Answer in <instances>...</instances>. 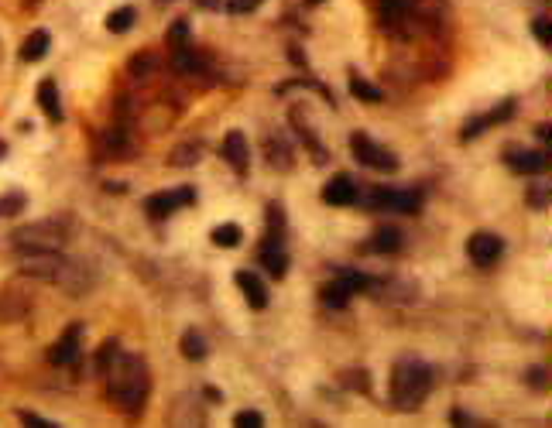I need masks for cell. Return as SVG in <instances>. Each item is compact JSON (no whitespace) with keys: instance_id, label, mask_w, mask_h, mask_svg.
Wrapping results in <instances>:
<instances>
[{"instance_id":"1","label":"cell","mask_w":552,"mask_h":428,"mask_svg":"<svg viewBox=\"0 0 552 428\" xmlns=\"http://www.w3.org/2000/svg\"><path fill=\"white\" fill-rule=\"evenodd\" d=\"M148 367L138 356H114L110 360V380H107V397L120 411H138L148 397Z\"/></svg>"},{"instance_id":"2","label":"cell","mask_w":552,"mask_h":428,"mask_svg":"<svg viewBox=\"0 0 552 428\" xmlns=\"http://www.w3.org/2000/svg\"><path fill=\"white\" fill-rule=\"evenodd\" d=\"M433 388V370L418 360H405L398 363L391 373V394L398 408H418L426 401V394Z\"/></svg>"},{"instance_id":"3","label":"cell","mask_w":552,"mask_h":428,"mask_svg":"<svg viewBox=\"0 0 552 428\" xmlns=\"http://www.w3.org/2000/svg\"><path fill=\"white\" fill-rule=\"evenodd\" d=\"M350 151L360 165H367V168H381V172H394L398 168V158L391 151H384L381 144H374L367 134H350Z\"/></svg>"},{"instance_id":"4","label":"cell","mask_w":552,"mask_h":428,"mask_svg":"<svg viewBox=\"0 0 552 428\" xmlns=\"http://www.w3.org/2000/svg\"><path fill=\"white\" fill-rule=\"evenodd\" d=\"M189 202H196V192L189 189V185H182V189H168V192H155L148 202H144V209L151 219H165V216H172L178 206H189Z\"/></svg>"},{"instance_id":"5","label":"cell","mask_w":552,"mask_h":428,"mask_svg":"<svg viewBox=\"0 0 552 428\" xmlns=\"http://www.w3.org/2000/svg\"><path fill=\"white\" fill-rule=\"evenodd\" d=\"M360 288H367V278L364 274H343V278H336V281H330L323 288V302L330 309H343L350 302V295L360 292Z\"/></svg>"},{"instance_id":"6","label":"cell","mask_w":552,"mask_h":428,"mask_svg":"<svg viewBox=\"0 0 552 428\" xmlns=\"http://www.w3.org/2000/svg\"><path fill=\"white\" fill-rule=\"evenodd\" d=\"M501 251H504V243H501V236H494V234H473L470 243H467L470 260L480 264V268H491L494 260L501 257Z\"/></svg>"},{"instance_id":"7","label":"cell","mask_w":552,"mask_h":428,"mask_svg":"<svg viewBox=\"0 0 552 428\" xmlns=\"http://www.w3.org/2000/svg\"><path fill=\"white\" fill-rule=\"evenodd\" d=\"M79 343H82V326H69V329L55 339V346L48 350V360H52L55 367H69V363L76 360Z\"/></svg>"},{"instance_id":"8","label":"cell","mask_w":552,"mask_h":428,"mask_svg":"<svg viewBox=\"0 0 552 428\" xmlns=\"http://www.w3.org/2000/svg\"><path fill=\"white\" fill-rule=\"evenodd\" d=\"M374 206H377V209H394V213H418L422 195H418V192H391V189H381V192H374Z\"/></svg>"},{"instance_id":"9","label":"cell","mask_w":552,"mask_h":428,"mask_svg":"<svg viewBox=\"0 0 552 428\" xmlns=\"http://www.w3.org/2000/svg\"><path fill=\"white\" fill-rule=\"evenodd\" d=\"M323 202H330V206H350V202H357L354 178H347V175L330 178V182L323 185Z\"/></svg>"},{"instance_id":"10","label":"cell","mask_w":552,"mask_h":428,"mask_svg":"<svg viewBox=\"0 0 552 428\" xmlns=\"http://www.w3.org/2000/svg\"><path fill=\"white\" fill-rule=\"evenodd\" d=\"M237 288L244 292L247 298V305L251 309H268V288H264V281L251 271H237Z\"/></svg>"},{"instance_id":"11","label":"cell","mask_w":552,"mask_h":428,"mask_svg":"<svg viewBox=\"0 0 552 428\" xmlns=\"http://www.w3.org/2000/svg\"><path fill=\"white\" fill-rule=\"evenodd\" d=\"M261 264L275 274V278H285V271H288V253L281 247V236H271V240L261 247Z\"/></svg>"},{"instance_id":"12","label":"cell","mask_w":552,"mask_h":428,"mask_svg":"<svg viewBox=\"0 0 552 428\" xmlns=\"http://www.w3.org/2000/svg\"><path fill=\"white\" fill-rule=\"evenodd\" d=\"M220 151H223V158L234 165L237 172L247 168V158L251 155H247V137L240 134V131H230V134L223 137V148H220Z\"/></svg>"},{"instance_id":"13","label":"cell","mask_w":552,"mask_h":428,"mask_svg":"<svg viewBox=\"0 0 552 428\" xmlns=\"http://www.w3.org/2000/svg\"><path fill=\"white\" fill-rule=\"evenodd\" d=\"M508 165L514 172H521V175H539V172H546V155H539V151H512Z\"/></svg>"},{"instance_id":"14","label":"cell","mask_w":552,"mask_h":428,"mask_svg":"<svg viewBox=\"0 0 552 428\" xmlns=\"http://www.w3.org/2000/svg\"><path fill=\"white\" fill-rule=\"evenodd\" d=\"M38 103H41V110L48 114V120H62V103H59V86H55V79H41Z\"/></svg>"},{"instance_id":"15","label":"cell","mask_w":552,"mask_h":428,"mask_svg":"<svg viewBox=\"0 0 552 428\" xmlns=\"http://www.w3.org/2000/svg\"><path fill=\"white\" fill-rule=\"evenodd\" d=\"M48 31H31V35H28V41H24V45H21V59L24 62H38L41 55H45V52H48Z\"/></svg>"},{"instance_id":"16","label":"cell","mask_w":552,"mask_h":428,"mask_svg":"<svg viewBox=\"0 0 552 428\" xmlns=\"http://www.w3.org/2000/svg\"><path fill=\"white\" fill-rule=\"evenodd\" d=\"M371 251H377V253H394L398 247H401V234L394 230V226H381L374 234V240L367 243Z\"/></svg>"},{"instance_id":"17","label":"cell","mask_w":552,"mask_h":428,"mask_svg":"<svg viewBox=\"0 0 552 428\" xmlns=\"http://www.w3.org/2000/svg\"><path fill=\"white\" fill-rule=\"evenodd\" d=\"M134 18H138V14H134V7H117V11L107 18V31H114V35H124V31L134 24Z\"/></svg>"},{"instance_id":"18","label":"cell","mask_w":552,"mask_h":428,"mask_svg":"<svg viewBox=\"0 0 552 428\" xmlns=\"http://www.w3.org/2000/svg\"><path fill=\"white\" fill-rule=\"evenodd\" d=\"M350 93H354L357 99H364V103H381V89L371 86L367 79H360V76H350Z\"/></svg>"},{"instance_id":"19","label":"cell","mask_w":552,"mask_h":428,"mask_svg":"<svg viewBox=\"0 0 552 428\" xmlns=\"http://www.w3.org/2000/svg\"><path fill=\"white\" fill-rule=\"evenodd\" d=\"M182 356H189V360H202L206 356V339L199 336V332H185L182 336Z\"/></svg>"},{"instance_id":"20","label":"cell","mask_w":552,"mask_h":428,"mask_svg":"<svg viewBox=\"0 0 552 428\" xmlns=\"http://www.w3.org/2000/svg\"><path fill=\"white\" fill-rule=\"evenodd\" d=\"M210 236H213L217 247H237V243H240V226H237V223H223V226H217Z\"/></svg>"},{"instance_id":"21","label":"cell","mask_w":552,"mask_h":428,"mask_svg":"<svg viewBox=\"0 0 552 428\" xmlns=\"http://www.w3.org/2000/svg\"><path fill=\"white\" fill-rule=\"evenodd\" d=\"M405 11H408V0H381V14H384L388 24H394V21L401 18Z\"/></svg>"},{"instance_id":"22","label":"cell","mask_w":552,"mask_h":428,"mask_svg":"<svg viewBox=\"0 0 552 428\" xmlns=\"http://www.w3.org/2000/svg\"><path fill=\"white\" fill-rule=\"evenodd\" d=\"M175 65L182 69V72H199V69H202V59H199L196 52H185V48H178Z\"/></svg>"},{"instance_id":"23","label":"cell","mask_w":552,"mask_h":428,"mask_svg":"<svg viewBox=\"0 0 552 428\" xmlns=\"http://www.w3.org/2000/svg\"><path fill=\"white\" fill-rule=\"evenodd\" d=\"M24 209V195L11 192V195H0V216H14Z\"/></svg>"},{"instance_id":"24","label":"cell","mask_w":552,"mask_h":428,"mask_svg":"<svg viewBox=\"0 0 552 428\" xmlns=\"http://www.w3.org/2000/svg\"><path fill=\"white\" fill-rule=\"evenodd\" d=\"M532 31H535V38L542 41V45H552V21L549 18H535Z\"/></svg>"},{"instance_id":"25","label":"cell","mask_w":552,"mask_h":428,"mask_svg":"<svg viewBox=\"0 0 552 428\" xmlns=\"http://www.w3.org/2000/svg\"><path fill=\"white\" fill-rule=\"evenodd\" d=\"M185 38H189V24H185V21H175L172 31H168V41H172L175 48H185Z\"/></svg>"},{"instance_id":"26","label":"cell","mask_w":552,"mask_h":428,"mask_svg":"<svg viewBox=\"0 0 552 428\" xmlns=\"http://www.w3.org/2000/svg\"><path fill=\"white\" fill-rule=\"evenodd\" d=\"M234 425L237 428H247V425H251V428H261V425H264V418H261L257 411H240V415L234 418Z\"/></svg>"},{"instance_id":"27","label":"cell","mask_w":552,"mask_h":428,"mask_svg":"<svg viewBox=\"0 0 552 428\" xmlns=\"http://www.w3.org/2000/svg\"><path fill=\"white\" fill-rule=\"evenodd\" d=\"M199 158V148L196 144H185V148H178L175 155H172V165H189V161H196Z\"/></svg>"},{"instance_id":"28","label":"cell","mask_w":552,"mask_h":428,"mask_svg":"<svg viewBox=\"0 0 552 428\" xmlns=\"http://www.w3.org/2000/svg\"><path fill=\"white\" fill-rule=\"evenodd\" d=\"M114 356H117V343H103V350H99V356H97L99 370L110 367V360H114Z\"/></svg>"},{"instance_id":"29","label":"cell","mask_w":552,"mask_h":428,"mask_svg":"<svg viewBox=\"0 0 552 428\" xmlns=\"http://www.w3.org/2000/svg\"><path fill=\"white\" fill-rule=\"evenodd\" d=\"M257 7V0H234V4H230V11H234V14H244V11H254Z\"/></svg>"},{"instance_id":"30","label":"cell","mask_w":552,"mask_h":428,"mask_svg":"<svg viewBox=\"0 0 552 428\" xmlns=\"http://www.w3.org/2000/svg\"><path fill=\"white\" fill-rule=\"evenodd\" d=\"M21 422H24V425H48L45 418H38V415H31V411H21Z\"/></svg>"},{"instance_id":"31","label":"cell","mask_w":552,"mask_h":428,"mask_svg":"<svg viewBox=\"0 0 552 428\" xmlns=\"http://www.w3.org/2000/svg\"><path fill=\"white\" fill-rule=\"evenodd\" d=\"M148 65H151V59H148V55H141V59H134V62H131V69H134V72H144Z\"/></svg>"},{"instance_id":"32","label":"cell","mask_w":552,"mask_h":428,"mask_svg":"<svg viewBox=\"0 0 552 428\" xmlns=\"http://www.w3.org/2000/svg\"><path fill=\"white\" fill-rule=\"evenodd\" d=\"M309 4H323V0H309Z\"/></svg>"},{"instance_id":"33","label":"cell","mask_w":552,"mask_h":428,"mask_svg":"<svg viewBox=\"0 0 552 428\" xmlns=\"http://www.w3.org/2000/svg\"><path fill=\"white\" fill-rule=\"evenodd\" d=\"M0 155H4V144H0Z\"/></svg>"}]
</instances>
